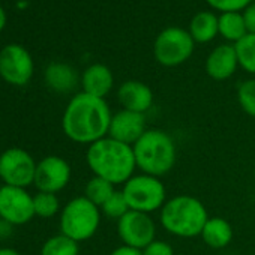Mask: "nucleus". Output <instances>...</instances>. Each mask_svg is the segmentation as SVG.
<instances>
[{
  "mask_svg": "<svg viewBox=\"0 0 255 255\" xmlns=\"http://www.w3.org/2000/svg\"><path fill=\"white\" fill-rule=\"evenodd\" d=\"M111 110L105 99L77 93L65 108L62 117V129L74 143L93 144L108 137Z\"/></svg>",
  "mask_w": 255,
  "mask_h": 255,
  "instance_id": "1",
  "label": "nucleus"
},
{
  "mask_svg": "<svg viewBox=\"0 0 255 255\" xmlns=\"http://www.w3.org/2000/svg\"><path fill=\"white\" fill-rule=\"evenodd\" d=\"M86 161L93 176L102 177L113 185H125L137 170L132 146L105 137L89 146Z\"/></svg>",
  "mask_w": 255,
  "mask_h": 255,
  "instance_id": "2",
  "label": "nucleus"
},
{
  "mask_svg": "<svg viewBox=\"0 0 255 255\" xmlns=\"http://www.w3.org/2000/svg\"><path fill=\"white\" fill-rule=\"evenodd\" d=\"M209 219L206 206L192 195H177L164 204L159 210L162 228L176 237L191 239L201 236Z\"/></svg>",
  "mask_w": 255,
  "mask_h": 255,
  "instance_id": "3",
  "label": "nucleus"
},
{
  "mask_svg": "<svg viewBox=\"0 0 255 255\" xmlns=\"http://www.w3.org/2000/svg\"><path fill=\"white\" fill-rule=\"evenodd\" d=\"M132 149L137 168L155 177L168 174L177 159L174 140L161 129H147Z\"/></svg>",
  "mask_w": 255,
  "mask_h": 255,
  "instance_id": "4",
  "label": "nucleus"
},
{
  "mask_svg": "<svg viewBox=\"0 0 255 255\" xmlns=\"http://www.w3.org/2000/svg\"><path fill=\"white\" fill-rule=\"evenodd\" d=\"M101 224V209L89 201L84 195L71 200L62 210V234L75 242H84L93 237Z\"/></svg>",
  "mask_w": 255,
  "mask_h": 255,
  "instance_id": "5",
  "label": "nucleus"
},
{
  "mask_svg": "<svg viewBox=\"0 0 255 255\" xmlns=\"http://www.w3.org/2000/svg\"><path fill=\"white\" fill-rule=\"evenodd\" d=\"M129 210L153 213L167 203V189L159 177L150 174H134L122 189Z\"/></svg>",
  "mask_w": 255,
  "mask_h": 255,
  "instance_id": "6",
  "label": "nucleus"
},
{
  "mask_svg": "<svg viewBox=\"0 0 255 255\" xmlns=\"http://www.w3.org/2000/svg\"><path fill=\"white\" fill-rule=\"evenodd\" d=\"M195 42L188 30L182 27H167L155 39V60L165 66L174 68L185 63L194 53Z\"/></svg>",
  "mask_w": 255,
  "mask_h": 255,
  "instance_id": "7",
  "label": "nucleus"
},
{
  "mask_svg": "<svg viewBox=\"0 0 255 255\" xmlns=\"http://www.w3.org/2000/svg\"><path fill=\"white\" fill-rule=\"evenodd\" d=\"M36 162L23 149H8L0 155V179L9 186L26 188L35 182Z\"/></svg>",
  "mask_w": 255,
  "mask_h": 255,
  "instance_id": "8",
  "label": "nucleus"
},
{
  "mask_svg": "<svg viewBox=\"0 0 255 255\" xmlns=\"http://www.w3.org/2000/svg\"><path fill=\"white\" fill-rule=\"evenodd\" d=\"M117 234L123 245L143 251L156 239V224L150 215L129 210L117 221Z\"/></svg>",
  "mask_w": 255,
  "mask_h": 255,
  "instance_id": "9",
  "label": "nucleus"
},
{
  "mask_svg": "<svg viewBox=\"0 0 255 255\" xmlns=\"http://www.w3.org/2000/svg\"><path fill=\"white\" fill-rule=\"evenodd\" d=\"M33 59L24 47L8 44L0 50V77L6 83L26 86L33 77Z\"/></svg>",
  "mask_w": 255,
  "mask_h": 255,
  "instance_id": "10",
  "label": "nucleus"
},
{
  "mask_svg": "<svg viewBox=\"0 0 255 255\" xmlns=\"http://www.w3.org/2000/svg\"><path fill=\"white\" fill-rule=\"evenodd\" d=\"M33 216V197L24 188L9 185L0 188V218H3V221L14 225H23Z\"/></svg>",
  "mask_w": 255,
  "mask_h": 255,
  "instance_id": "11",
  "label": "nucleus"
},
{
  "mask_svg": "<svg viewBox=\"0 0 255 255\" xmlns=\"http://www.w3.org/2000/svg\"><path fill=\"white\" fill-rule=\"evenodd\" d=\"M71 180V165L60 156H47L36 165L35 186L39 192L56 194L62 191Z\"/></svg>",
  "mask_w": 255,
  "mask_h": 255,
  "instance_id": "12",
  "label": "nucleus"
},
{
  "mask_svg": "<svg viewBox=\"0 0 255 255\" xmlns=\"http://www.w3.org/2000/svg\"><path fill=\"white\" fill-rule=\"evenodd\" d=\"M147 131L144 114L120 110L111 117L108 137L125 143L128 146H134Z\"/></svg>",
  "mask_w": 255,
  "mask_h": 255,
  "instance_id": "13",
  "label": "nucleus"
},
{
  "mask_svg": "<svg viewBox=\"0 0 255 255\" xmlns=\"http://www.w3.org/2000/svg\"><path fill=\"white\" fill-rule=\"evenodd\" d=\"M117 99L123 110L146 114L153 105V92L146 83L128 80L119 86Z\"/></svg>",
  "mask_w": 255,
  "mask_h": 255,
  "instance_id": "14",
  "label": "nucleus"
},
{
  "mask_svg": "<svg viewBox=\"0 0 255 255\" xmlns=\"http://www.w3.org/2000/svg\"><path fill=\"white\" fill-rule=\"evenodd\" d=\"M239 59L234 45L221 44L215 47L206 59V72L215 81H225L236 72Z\"/></svg>",
  "mask_w": 255,
  "mask_h": 255,
  "instance_id": "15",
  "label": "nucleus"
},
{
  "mask_svg": "<svg viewBox=\"0 0 255 255\" xmlns=\"http://www.w3.org/2000/svg\"><path fill=\"white\" fill-rule=\"evenodd\" d=\"M83 92L96 98L105 99L114 86V77L108 66L102 63H93L81 75Z\"/></svg>",
  "mask_w": 255,
  "mask_h": 255,
  "instance_id": "16",
  "label": "nucleus"
},
{
  "mask_svg": "<svg viewBox=\"0 0 255 255\" xmlns=\"http://www.w3.org/2000/svg\"><path fill=\"white\" fill-rule=\"evenodd\" d=\"M45 81L50 89L59 93H66L77 86L78 75L72 66L60 62H54L50 63L45 69Z\"/></svg>",
  "mask_w": 255,
  "mask_h": 255,
  "instance_id": "17",
  "label": "nucleus"
},
{
  "mask_svg": "<svg viewBox=\"0 0 255 255\" xmlns=\"http://www.w3.org/2000/svg\"><path fill=\"white\" fill-rule=\"evenodd\" d=\"M201 237L207 246L213 249H222L228 246L233 239V227L221 216L209 218L201 231Z\"/></svg>",
  "mask_w": 255,
  "mask_h": 255,
  "instance_id": "18",
  "label": "nucleus"
},
{
  "mask_svg": "<svg viewBox=\"0 0 255 255\" xmlns=\"http://www.w3.org/2000/svg\"><path fill=\"white\" fill-rule=\"evenodd\" d=\"M189 35L192 36L194 42L197 44H207L219 35L218 30V17L213 12L201 11L192 17L188 29Z\"/></svg>",
  "mask_w": 255,
  "mask_h": 255,
  "instance_id": "19",
  "label": "nucleus"
},
{
  "mask_svg": "<svg viewBox=\"0 0 255 255\" xmlns=\"http://www.w3.org/2000/svg\"><path fill=\"white\" fill-rule=\"evenodd\" d=\"M218 30L219 35L228 42H239L243 36L248 35L246 24L242 12H224L218 17Z\"/></svg>",
  "mask_w": 255,
  "mask_h": 255,
  "instance_id": "20",
  "label": "nucleus"
},
{
  "mask_svg": "<svg viewBox=\"0 0 255 255\" xmlns=\"http://www.w3.org/2000/svg\"><path fill=\"white\" fill-rule=\"evenodd\" d=\"M114 185L110 183L108 180L102 179V177H98V176H93L87 185H86V189H84V197L92 201L95 206L101 207L113 194H114Z\"/></svg>",
  "mask_w": 255,
  "mask_h": 255,
  "instance_id": "21",
  "label": "nucleus"
},
{
  "mask_svg": "<svg viewBox=\"0 0 255 255\" xmlns=\"http://www.w3.org/2000/svg\"><path fill=\"white\" fill-rule=\"evenodd\" d=\"M78 242L65 234L50 237L41 249V255H78Z\"/></svg>",
  "mask_w": 255,
  "mask_h": 255,
  "instance_id": "22",
  "label": "nucleus"
},
{
  "mask_svg": "<svg viewBox=\"0 0 255 255\" xmlns=\"http://www.w3.org/2000/svg\"><path fill=\"white\" fill-rule=\"evenodd\" d=\"M239 66L249 74L255 75V33H248L239 42L234 44Z\"/></svg>",
  "mask_w": 255,
  "mask_h": 255,
  "instance_id": "23",
  "label": "nucleus"
},
{
  "mask_svg": "<svg viewBox=\"0 0 255 255\" xmlns=\"http://www.w3.org/2000/svg\"><path fill=\"white\" fill-rule=\"evenodd\" d=\"M33 207H35V215L41 218H53L59 212L60 203L56 194L38 192L33 197Z\"/></svg>",
  "mask_w": 255,
  "mask_h": 255,
  "instance_id": "24",
  "label": "nucleus"
},
{
  "mask_svg": "<svg viewBox=\"0 0 255 255\" xmlns=\"http://www.w3.org/2000/svg\"><path fill=\"white\" fill-rule=\"evenodd\" d=\"M102 213L114 221H119L122 216H125L129 212V206L126 203V198L122 191H114V194L99 207Z\"/></svg>",
  "mask_w": 255,
  "mask_h": 255,
  "instance_id": "25",
  "label": "nucleus"
},
{
  "mask_svg": "<svg viewBox=\"0 0 255 255\" xmlns=\"http://www.w3.org/2000/svg\"><path fill=\"white\" fill-rule=\"evenodd\" d=\"M237 101L248 116L255 117V78L245 80L239 84Z\"/></svg>",
  "mask_w": 255,
  "mask_h": 255,
  "instance_id": "26",
  "label": "nucleus"
},
{
  "mask_svg": "<svg viewBox=\"0 0 255 255\" xmlns=\"http://www.w3.org/2000/svg\"><path fill=\"white\" fill-rule=\"evenodd\" d=\"M254 0H206V3L219 11L224 12H242L245 8H248Z\"/></svg>",
  "mask_w": 255,
  "mask_h": 255,
  "instance_id": "27",
  "label": "nucleus"
},
{
  "mask_svg": "<svg viewBox=\"0 0 255 255\" xmlns=\"http://www.w3.org/2000/svg\"><path fill=\"white\" fill-rule=\"evenodd\" d=\"M143 255H174V249L170 243L164 240L155 239L150 245H147L143 251Z\"/></svg>",
  "mask_w": 255,
  "mask_h": 255,
  "instance_id": "28",
  "label": "nucleus"
},
{
  "mask_svg": "<svg viewBox=\"0 0 255 255\" xmlns=\"http://www.w3.org/2000/svg\"><path fill=\"white\" fill-rule=\"evenodd\" d=\"M248 33H255V0L242 12Z\"/></svg>",
  "mask_w": 255,
  "mask_h": 255,
  "instance_id": "29",
  "label": "nucleus"
},
{
  "mask_svg": "<svg viewBox=\"0 0 255 255\" xmlns=\"http://www.w3.org/2000/svg\"><path fill=\"white\" fill-rule=\"evenodd\" d=\"M110 255H143V252H141L140 249H135V248H131V246H126V245H122V246L116 248L114 251H111Z\"/></svg>",
  "mask_w": 255,
  "mask_h": 255,
  "instance_id": "30",
  "label": "nucleus"
},
{
  "mask_svg": "<svg viewBox=\"0 0 255 255\" xmlns=\"http://www.w3.org/2000/svg\"><path fill=\"white\" fill-rule=\"evenodd\" d=\"M8 23V17H6V11L3 9V6H0V32L5 29Z\"/></svg>",
  "mask_w": 255,
  "mask_h": 255,
  "instance_id": "31",
  "label": "nucleus"
},
{
  "mask_svg": "<svg viewBox=\"0 0 255 255\" xmlns=\"http://www.w3.org/2000/svg\"><path fill=\"white\" fill-rule=\"evenodd\" d=\"M0 255H20V252L12 248H0Z\"/></svg>",
  "mask_w": 255,
  "mask_h": 255,
  "instance_id": "32",
  "label": "nucleus"
}]
</instances>
